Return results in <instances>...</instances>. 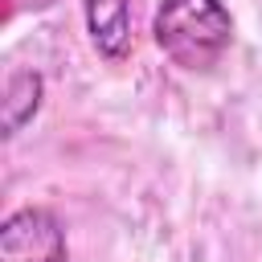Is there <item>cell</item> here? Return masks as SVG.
<instances>
[{
  "mask_svg": "<svg viewBox=\"0 0 262 262\" xmlns=\"http://www.w3.org/2000/svg\"><path fill=\"white\" fill-rule=\"evenodd\" d=\"M151 33L180 70H209L233 41V16L221 0H160Z\"/></svg>",
  "mask_w": 262,
  "mask_h": 262,
  "instance_id": "cell-1",
  "label": "cell"
},
{
  "mask_svg": "<svg viewBox=\"0 0 262 262\" xmlns=\"http://www.w3.org/2000/svg\"><path fill=\"white\" fill-rule=\"evenodd\" d=\"M0 262H66V229L49 209L25 205L0 225Z\"/></svg>",
  "mask_w": 262,
  "mask_h": 262,
  "instance_id": "cell-2",
  "label": "cell"
},
{
  "mask_svg": "<svg viewBox=\"0 0 262 262\" xmlns=\"http://www.w3.org/2000/svg\"><path fill=\"white\" fill-rule=\"evenodd\" d=\"M90 45L106 61H123L131 49V0H82Z\"/></svg>",
  "mask_w": 262,
  "mask_h": 262,
  "instance_id": "cell-3",
  "label": "cell"
},
{
  "mask_svg": "<svg viewBox=\"0 0 262 262\" xmlns=\"http://www.w3.org/2000/svg\"><path fill=\"white\" fill-rule=\"evenodd\" d=\"M41 98H45V82L37 70H16L4 86V102H0V127L4 135H16L37 111H41Z\"/></svg>",
  "mask_w": 262,
  "mask_h": 262,
  "instance_id": "cell-4",
  "label": "cell"
}]
</instances>
